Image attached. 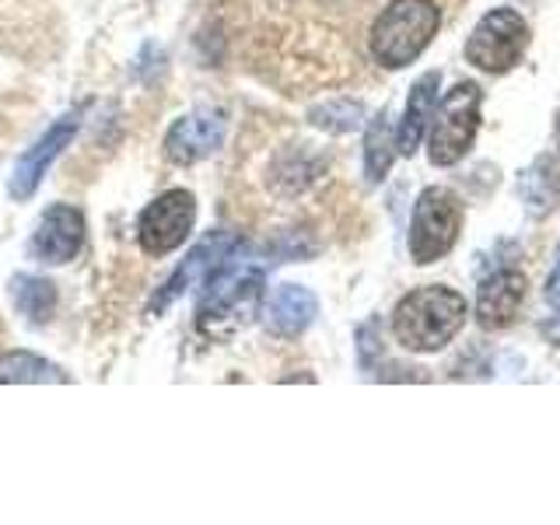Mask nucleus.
Returning a JSON list of instances; mask_svg holds the SVG:
<instances>
[{
    "instance_id": "1",
    "label": "nucleus",
    "mask_w": 560,
    "mask_h": 525,
    "mask_svg": "<svg viewBox=\"0 0 560 525\" xmlns=\"http://www.w3.org/2000/svg\"><path fill=\"white\" fill-rule=\"evenodd\" d=\"M203 288L207 291L200 302L197 326L207 337H228V332H235L256 315L259 294H262V270L235 249L207 277Z\"/></svg>"
},
{
    "instance_id": "2",
    "label": "nucleus",
    "mask_w": 560,
    "mask_h": 525,
    "mask_svg": "<svg viewBox=\"0 0 560 525\" xmlns=\"http://www.w3.org/2000/svg\"><path fill=\"white\" fill-rule=\"evenodd\" d=\"M463 323H466V298L442 284L410 291L393 312L396 340L407 350H417V354L442 350L463 329Z\"/></svg>"
},
{
    "instance_id": "3",
    "label": "nucleus",
    "mask_w": 560,
    "mask_h": 525,
    "mask_svg": "<svg viewBox=\"0 0 560 525\" xmlns=\"http://www.w3.org/2000/svg\"><path fill=\"white\" fill-rule=\"evenodd\" d=\"M438 22L442 14L431 0H393L372 28V57L389 70L413 63L431 46Z\"/></svg>"
},
{
    "instance_id": "4",
    "label": "nucleus",
    "mask_w": 560,
    "mask_h": 525,
    "mask_svg": "<svg viewBox=\"0 0 560 525\" xmlns=\"http://www.w3.org/2000/svg\"><path fill=\"white\" fill-rule=\"evenodd\" d=\"M463 228V203L452 189L431 186L420 192V200L413 207V224H410V256L413 262H434L442 259Z\"/></svg>"
},
{
    "instance_id": "5",
    "label": "nucleus",
    "mask_w": 560,
    "mask_h": 525,
    "mask_svg": "<svg viewBox=\"0 0 560 525\" xmlns=\"http://www.w3.org/2000/svg\"><path fill=\"white\" fill-rule=\"evenodd\" d=\"M431 119V162L455 165L472 148V137L480 130V88L469 81L455 84Z\"/></svg>"
},
{
    "instance_id": "6",
    "label": "nucleus",
    "mask_w": 560,
    "mask_h": 525,
    "mask_svg": "<svg viewBox=\"0 0 560 525\" xmlns=\"http://www.w3.org/2000/svg\"><path fill=\"white\" fill-rule=\"evenodd\" d=\"M525 46H529V25L522 22V14H515L512 8H498L487 11L472 28L466 60L480 70H490V74H504L522 60Z\"/></svg>"
},
{
    "instance_id": "7",
    "label": "nucleus",
    "mask_w": 560,
    "mask_h": 525,
    "mask_svg": "<svg viewBox=\"0 0 560 525\" xmlns=\"http://www.w3.org/2000/svg\"><path fill=\"white\" fill-rule=\"evenodd\" d=\"M192 221H197V200H192L189 189H168L162 192L154 203L137 221V238L140 249L148 256H165L175 245H183L186 235L192 232Z\"/></svg>"
},
{
    "instance_id": "8",
    "label": "nucleus",
    "mask_w": 560,
    "mask_h": 525,
    "mask_svg": "<svg viewBox=\"0 0 560 525\" xmlns=\"http://www.w3.org/2000/svg\"><path fill=\"white\" fill-rule=\"evenodd\" d=\"M81 113H84V105H78V109H70L67 116H60L22 158H18V165L11 172V186H8L14 200H28L32 192L39 189L49 165L57 162V158L63 154V148L74 140V133L81 127Z\"/></svg>"
},
{
    "instance_id": "9",
    "label": "nucleus",
    "mask_w": 560,
    "mask_h": 525,
    "mask_svg": "<svg viewBox=\"0 0 560 525\" xmlns=\"http://www.w3.org/2000/svg\"><path fill=\"white\" fill-rule=\"evenodd\" d=\"M84 245V214L78 207H67V203H52L39 228H35V238H32V253L35 259L49 262H70Z\"/></svg>"
},
{
    "instance_id": "10",
    "label": "nucleus",
    "mask_w": 560,
    "mask_h": 525,
    "mask_svg": "<svg viewBox=\"0 0 560 525\" xmlns=\"http://www.w3.org/2000/svg\"><path fill=\"white\" fill-rule=\"evenodd\" d=\"M224 140V116L218 109H197L183 119H175V127L165 137V154L175 165H192L200 158L214 154Z\"/></svg>"
},
{
    "instance_id": "11",
    "label": "nucleus",
    "mask_w": 560,
    "mask_h": 525,
    "mask_svg": "<svg viewBox=\"0 0 560 525\" xmlns=\"http://www.w3.org/2000/svg\"><path fill=\"white\" fill-rule=\"evenodd\" d=\"M235 249H238V238H235V235H228V232L207 235V238L197 245V249H192V253L183 259V267L168 277L165 291L154 298V312H162V308L172 302V298H179L186 288H192V284H207V277L214 273Z\"/></svg>"
},
{
    "instance_id": "12",
    "label": "nucleus",
    "mask_w": 560,
    "mask_h": 525,
    "mask_svg": "<svg viewBox=\"0 0 560 525\" xmlns=\"http://www.w3.org/2000/svg\"><path fill=\"white\" fill-rule=\"evenodd\" d=\"M525 302V277L518 270H498L487 277L477 294V323L483 329H504L515 323Z\"/></svg>"
},
{
    "instance_id": "13",
    "label": "nucleus",
    "mask_w": 560,
    "mask_h": 525,
    "mask_svg": "<svg viewBox=\"0 0 560 525\" xmlns=\"http://www.w3.org/2000/svg\"><path fill=\"white\" fill-rule=\"evenodd\" d=\"M319 312V302L315 294L302 284H284L270 294L267 302V326L277 337H298L302 329H308V323Z\"/></svg>"
},
{
    "instance_id": "14",
    "label": "nucleus",
    "mask_w": 560,
    "mask_h": 525,
    "mask_svg": "<svg viewBox=\"0 0 560 525\" xmlns=\"http://www.w3.org/2000/svg\"><path fill=\"white\" fill-rule=\"evenodd\" d=\"M438 84H442V74L431 70V74H424L410 88L407 113H402L399 133H396V151L413 154L420 148V140L428 133V122L434 116V105H438Z\"/></svg>"
},
{
    "instance_id": "15",
    "label": "nucleus",
    "mask_w": 560,
    "mask_h": 525,
    "mask_svg": "<svg viewBox=\"0 0 560 525\" xmlns=\"http://www.w3.org/2000/svg\"><path fill=\"white\" fill-rule=\"evenodd\" d=\"M11 298L14 308L25 315L28 323H49L52 312H57V284L46 277H32V273H18L11 280Z\"/></svg>"
},
{
    "instance_id": "16",
    "label": "nucleus",
    "mask_w": 560,
    "mask_h": 525,
    "mask_svg": "<svg viewBox=\"0 0 560 525\" xmlns=\"http://www.w3.org/2000/svg\"><path fill=\"white\" fill-rule=\"evenodd\" d=\"M396 158V137H393V127H389V116H375L372 119V130H368V140H364V172L368 179L378 183L385 179V172H389Z\"/></svg>"
},
{
    "instance_id": "17",
    "label": "nucleus",
    "mask_w": 560,
    "mask_h": 525,
    "mask_svg": "<svg viewBox=\"0 0 560 525\" xmlns=\"http://www.w3.org/2000/svg\"><path fill=\"white\" fill-rule=\"evenodd\" d=\"M0 382H67V375L46 358H35L28 350H11L0 358Z\"/></svg>"
},
{
    "instance_id": "18",
    "label": "nucleus",
    "mask_w": 560,
    "mask_h": 525,
    "mask_svg": "<svg viewBox=\"0 0 560 525\" xmlns=\"http://www.w3.org/2000/svg\"><path fill=\"white\" fill-rule=\"evenodd\" d=\"M361 116H364V109L358 102L340 98V102L319 105V109L312 113V122H315V127H323V130H332V133H347V130L361 127Z\"/></svg>"
},
{
    "instance_id": "19",
    "label": "nucleus",
    "mask_w": 560,
    "mask_h": 525,
    "mask_svg": "<svg viewBox=\"0 0 560 525\" xmlns=\"http://www.w3.org/2000/svg\"><path fill=\"white\" fill-rule=\"evenodd\" d=\"M547 302L550 305H560V259H557V267H553V273L547 280Z\"/></svg>"
},
{
    "instance_id": "20",
    "label": "nucleus",
    "mask_w": 560,
    "mask_h": 525,
    "mask_svg": "<svg viewBox=\"0 0 560 525\" xmlns=\"http://www.w3.org/2000/svg\"><path fill=\"white\" fill-rule=\"evenodd\" d=\"M557 133H560V127H557Z\"/></svg>"
}]
</instances>
